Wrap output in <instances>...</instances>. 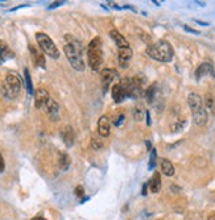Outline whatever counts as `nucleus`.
Segmentation results:
<instances>
[{
	"label": "nucleus",
	"instance_id": "nucleus-1",
	"mask_svg": "<svg viewBox=\"0 0 215 220\" xmlns=\"http://www.w3.org/2000/svg\"><path fill=\"white\" fill-rule=\"evenodd\" d=\"M65 38H66V41H68V44L65 45L63 52H65V56L68 58V61L73 66L74 70L83 71L85 70V61H83V58H82L81 42H78L75 38H73L69 34H66Z\"/></svg>",
	"mask_w": 215,
	"mask_h": 220
},
{
	"label": "nucleus",
	"instance_id": "nucleus-2",
	"mask_svg": "<svg viewBox=\"0 0 215 220\" xmlns=\"http://www.w3.org/2000/svg\"><path fill=\"white\" fill-rule=\"evenodd\" d=\"M147 54L152 59H156L158 62H170L173 59L174 52L170 42L166 40H160L157 42L152 44L147 48Z\"/></svg>",
	"mask_w": 215,
	"mask_h": 220
},
{
	"label": "nucleus",
	"instance_id": "nucleus-3",
	"mask_svg": "<svg viewBox=\"0 0 215 220\" xmlns=\"http://www.w3.org/2000/svg\"><path fill=\"white\" fill-rule=\"evenodd\" d=\"M187 104L190 107V111L193 115V120H194V124L198 126H202L207 123V111L205 106H203L202 98L195 94V92H191L187 96Z\"/></svg>",
	"mask_w": 215,
	"mask_h": 220
},
{
	"label": "nucleus",
	"instance_id": "nucleus-4",
	"mask_svg": "<svg viewBox=\"0 0 215 220\" xmlns=\"http://www.w3.org/2000/svg\"><path fill=\"white\" fill-rule=\"evenodd\" d=\"M87 57H89V65L94 71H98L100 69L103 62V52H102V41L99 37H95L89 44V50H87Z\"/></svg>",
	"mask_w": 215,
	"mask_h": 220
},
{
	"label": "nucleus",
	"instance_id": "nucleus-5",
	"mask_svg": "<svg viewBox=\"0 0 215 220\" xmlns=\"http://www.w3.org/2000/svg\"><path fill=\"white\" fill-rule=\"evenodd\" d=\"M21 87H23V82H21L20 76L16 74V73H9L7 74L4 79V85H3V91H4V95L8 96V98H16L20 91H21Z\"/></svg>",
	"mask_w": 215,
	"mask_h": 220
},
{
	"label": "nucleus",
	"instance_id": "nucleus-6",
	"mask_svg": "<svg viewBox=\"0 0 215 220\" xmlns=\"http://www.w3.org/2000/svg\"><path fill=\"white\" fill-rule=\"evenodd\" d=\"M36 40H37V44H38V46H40V49L46 56H49L50 58H54V59H57L59 57V50L57 49L56 44L53 42V40L48 34H45V33H42V32H38V33H36Z\"/></svg>",
	"mask_w": 215,
	"mask_h": 220
},
{
	"label": "nucleus",
	"instance_id": "nucleus-7",
	"mask_svg": "<svg viewBox=\"0 0 215 220\" xmlns=\"http://www.w3.org/2000/svg\"><path fill=\"white\" fill-rule=\"evenodd\" d=\"M42 109L49 116V119L53 120V121H57V120L59 119V106H58V103L56 100H53L52 98L46 102V104L44 106Z\"/></svg>",
	"mask_w": 215,
	"mask_h": 220
},
{
	"label": "nucleus",
	"instance_id": "nucleus-8",
	"mask_svg": "<svg viewBox=\"0 0 215 220\" xmlns=\"http://www.w3.org/2000/svg\"><path fill=\"white\" fill-rule=\"evenodd\" d=\"M116 76H118V73L115 70H111V69H103L102 70L100 80H102V86H103L104 92L110 89V86L112 85V82Z\"/></svg>",
	"mask_w": 215,
	"mask_h": 220
},
{
	"label": "nucleus",
	"instance_id": "nucleus-9",
	"mask_svg": "<svg viewBox=\"0 0 215 220\" xmlns=\"http://www.w3.org/2000/svg\"><path fill=\"white\" fill-rule=\"evenodd\" d=\"M98 133L100 137H108L111 133V120L106 115L100 116L98 120Z\"/></svg>",
	"mask_w": 215,
	"mask_h": 220
},
{
	"label": "nucleus",
	"instance_id": "nucleus-10",
	"mask_svg": "<svg viewBox=\"0 0 215 220\" xmlns=\"http://www.w3.org/2000/svg\"><path fill=\"white\" fill-rule=\"evenodd\" d=\"M33 96H35V106L38 109H42L46 102L50 99V95L45 89H37L36 92H33Z\"/></svg>",
	"mask_w": 215,
	"mask_h": 220
},
{
	"label": "nucleus",
	"instance_id": "nucleus-11",
	"mask_svg": "<svg viewBox=\"0 0 215 220\" xmlns=\"http://www.w3.org/2000/svg\"><path fill=\"white\" fill-rule=\"evenodd\" d=\"M29 52L32 54V59H33V62H35L38 67H41V69H45V66H46V61H45V56L42 54V52H40L38 49L35 46V45H29Z\"/></svg>",
	"mask_w": 215,
	"mask_h": 220
},
{
	"label": "nucleus",
	"instance_id": "nucleus-12",
	"mask_svg": "<svg viewBox=\"0 0 215 220\" xmlns=\"http://www.w3.org/2000/svg\"><path fill=\"white\" fill-rule=\"evenodd\" d=\"M132 58V50L131 48H120L118 52V59H119V65L120 67L127 69L128 67V62Z\"/></svg>",
	"mask_w": 215,
	"mask_h": 220
},
{
	"label": "nucleus",
	"instance_id": "nucleus-13",
	"mask_svg": "<svg viewBox=\"0 0 215 220\" xmlns=\"http://www.w3.org/2000/svg\"><path fill=\"white\" fill-rule=\"evenodd\" d=\"M61 139H62V141L65 142V145L68 148L73 146L74 140H75V135H74V131H73L71 126L66 125L61 129Z\"/></svg>",
	"mask_w": 215,
	"mask_h": 220
},
{
	"label": "nucleus",
	"instance_id": "nucleus-14",
	"mask_svg": "<svg viewBox=\"0 0 215 220\" xmlns=\"http://www.w3.org/2000/svg\"><path fill=\"white\" fill-rule=\"evenodd\" d=\"M206 75H214V69H213V65L208 63V62H205V63H201L198 66V69L195 70V79L199 80L201 78Z\"/></svg>",
	"mask_w": 215,
	"mask_h": 220
},
{
	"label": "nucleus",
	"instance_id": "nucleus-15",
	"mask_svg": "<svg viewBox=\"0 0 215 220\" xmlns=\"http://www.w3.org/2000/svg\"><path fill=\"white\" fill-rule=\"evenodd\" d=\"M110 37H111L112 40H114V42L116 44L119 49H120V48H129L128 41H127L125 38L123 37V34H120L119 30L111 29V30H110Z\"/></svg>",
	"mask_w": 215,
	"mask_h": 220
},
{
	"label": "nucleus",
	"instance_id": "nucleus-16",
	"mask_svg": "<svg viewBox=\"0 0 215 220\" xmlns=\"http://www.w3.org/2000/svg\"><path fill=\"white\" fill-rule=\"evenodd\" d=\"M111 95H112V99H114V102H115V103H122V102L124 100V99L127 98L125 92H124V90H123V87L120 86L119 83H116V85H114V86H112Z\"/></svg>",
	"mask_w": 215,
	"mask_h": 220
},
{
	"label": "nucleus",
	"instance_id": "nucleus-17",
	"mask_svg": "<svg viewBox=\"0 0 215 220\" xmlns=\"http://www.w3.org/2000/svg\"><path fill=\"white\" fill-rule=\"evenodd\" d=\"M13 57H15V54L9 49V46L5 42L0 41V63H3L7 61L8 58H13Z\"/></svg>",
	"mask_w": 215,
	"mask_h": 220
},
{
	"label": "nucleus",
	"instance_id": "nucleus-18",
	"mask_svg": "<svg viewBox=\"0 0 215 220\" xmlns=\"http://www.w3.org/2000/svg\"><path fill=\"white\" fill-rule=\"evenodd\" d=\"M160 167H161V173L166 177H172L174 174V166L173 163L169 161V159H161V163H160Z\"/></svg>",
	"mask_w": 215,
	"mask_h": 220
},
{
	"label": "nucleus",
	"instance_id": "nucleus-19",
	"mask_svg": "<svg viewBox=\"0 0 215 220\" xmlns=\"http://www.w3.org/2000/svg\"><path fill=\"white\" fill-rule=\"evenodd\" d=\"M149 189H151L152 192H154V194L161 190V177H160V173L156 172L153 174V177L149 181Z\"/></svg>",
	"mask_w": 215,
	"mask_h": 220
},
{
	"label": "nucleus",
	"instance_id": "nucleus-20",
	"mask_svg": "<svg viewBox=\"0 0 215 220\" xmlns=\"http://www.w3.org/2000/svg\"><path fill=\"white\" fill-rule=\"evenodd\" d=\"M70 166V157L68 153H58V167L62 172H66Z\"/></svg>",
	"mask_w": 215,
	"mask_h": 220
},
{
	"label": "nucleus",
	"instance_id": "nucleus-21",
	"mask_svg": "<svg viewBox=\"0 0 215 220\" xmlns=\"http://www.w3.org/2000/svg\"><path fill=\"white\" fill-rule=\"evenodd\" d=\"M157 90H158L157 83H153L149 87H147V90L144 91V94H145V98H147V102L148 103H153V100L156 99V95H157Z\"/></svg>",
	"mask_w": 215,
	"mask_h": 220
},
{
	"label": "nucleus",
	"instance_id": "nucleus-22",
	"mask_svg": "<svg viewBox=\"0 0 215 220\" xmlns=\"http://www.w3.org/2000/svg\"><path fill=\"white\" fill-rule=\"evenodd\" d=\"M145 113H147V111H145L144 104H143V103H137L136 106L133 107V117L137 120V121H141V120L144 119Z\"/></svg>",
	"mask_w": 215,
	"mask_h": 220
},
{
	"label": "nucleus",
	"instance_id": "nucleus-23",
	"mask_svg": "<svg viewBox=\"0 0 215 220\" xmlns=\"http://www.w3.org/2000/svg\"><path fill=\"white\" fill-rule=\"evenodd\" d=\"M24 76H25V85H26V90H28V94L33 95V85H32V79H30V74L28 69L24 70Z\"/></svg>",
	"mask_w": 215,
	"mask_h": 220
},
{
	"label": "nucleus",
	"instance_id": "nucleus-24",
	"mask_svg": "<svg viewBox=\"0 0 215 220\" xmlns=\"http://www.w3.org/2000/svg\"><path fill=\"white\" fill-rule=\"evenodd\" d=\"M205 103H206V107H205V108H207L208 111H213V108H214V100H213V96H211L210 94L206 95ZM207 109H206V111H207Z\"/></svg>",
	"mask_w": 215,
	"mask_h": 220
},
{
	"label": "nucleus",
	"instance_id": "nucleus-25",
	"mask_svg": "<svg viewBox=\"0 0 215 220\" xmlns=\"http://www.w3.org/2000/svg\"><path fill=\"white\" fill-rule=\"evenodd\" d=\"M124 113H119L118 116H115L114 119H112V123H114V125L115 126H120L123 123H124Z\"/></svg>",
	"mask_w": 215,
	"mask_h": 220
},
{
	"label": "nucleus",
	"instance_id": "nucleus-26",
	"mask_svg": "<svg viewBox=\"0 0 215 220\" xmlns=\"http://www.w3.org/2000/svg\"><path fill=\"white\" fill-rule=\"evenodd\" d=\"M92 148H94L95 150H100L102 148H103V141L99 140L98 137L94 136V137H92Z\"/></svg>",
	"mask_w": 215,
	"mask_h": 220
},
{
	"label": "nucleus",
	"instance_id": "nucleus-27",
	"mask_svg": "<svg viewBox=\"0 0 215 220\" xmlns=\"http://www.w3.org/2000/svg\"><path fill=\"white\" fill-rule=\"evenodd\" d=\"M156 158H157V153H156V149H152V153H151V159H149V169H154L156 166Z\"/></svg>",
	"mask_w": 215,
	"mask_h": 220
},
{
	"label": "nucleus",
	"instance_id": "nucleus-28",
	"mask_svg": "<svg viewBox=\"0 0 215 220\" xmlns=\"http://www.w3.org/2000/svg\"><path fill=\"white\" fill-rule=\"evenodd\" d=\"M75 195L78 198L83 196V187H82V186H77L75 187Z\"/></svg>",
	"mask_w": 215,
	"mask_h": 220
},
{
	"label": "nucleus",
	"instance_id": "nucleus-29",
	"mask_svg": "<svg viewBox=\"0 0 215 220\" xmlns=\"http://www.w3.org/2000/svg\"><path fill=\"white\" fill-rule=\"evenodd\" d=\"M4 167H5L4 158H3V156H2V154H0V173H2V172H4Z\"/></svg>",
	"mask_w": 215,
	"mask_h": 220
},
{
	"label": "nucleus",
	"instance_id": "nucleus-30",
	"mask_svg": "<svg viewBox=\"0 0 215 220\" xmlns=\"http://www.w3.org/2000/svg\"><path fill=\"white\" fill-rule=\"evenodd\" d=\"M61 4H63V2H54L53 4L49 5V9H53V8H56V7H58V5H61Z\"/></svg>",
	"mask_w": 215,
	"mask_h": 220
},
{
	"label": "nucleus",
	"instance_id": "nucleus-31",
	"mask_svg": "<svg viewBox=\"0 0 215 220\" xmlns=\"http://www.w3.org/2000/svg\"><path fill=\"white\" fill-rule=\"evenodd\" d=\"M184 28H185V30L186 32H190V33H194V34H199V32H197V30H194V29H191V28H189V26H184Z\"/></svg>",
	"mask_w": 215,
	"mask_h": 220
},
{
	"label": "nucleus",
	"instance_id": "nucleus-32",
	"mask_svg": "<svg viewBox=\"0 0 215 220\" xmlns=\"http://www.w3.org/2000/svg\"><path fill=\"white\" fill-rule=\"evenodd\" d=\"M207 220H215V212H213L211 215H208V218H207Z\"/></svg>",
	"mask_w": 215,
	"mask_h": 220
},
{
	"label": "nucleus",
	"instance_id": "nucleus-33",
	"mask_svg": "<svg viewBox=\"0 0 215 220\" xmlns=\"http://www.w3.org/2000/svg\"><path fill=\"white\" fill-rule=\"evenodd\" d=\"M147 186H148V185H144V186H143V192H141L143 195H147Z\"/></svg>",
	"mask_w": 215,
	"mask_h": 220
},
{
	"label": "nucleus",
	"instance_id": "nucleus-34",
	"mask_svg": "<svg viewBox=\"0 0 215 220\" xmlns=\"http://www.w3.org/2000/svg\"><path fill=\"white\" fill-rule=\"evenodd\" d=\"M32 220H46L45 218H42V216H36V218H33Z\"/></svg>",
	"mask_w": 215,
	"mask_h": 220
}]
</instances>
